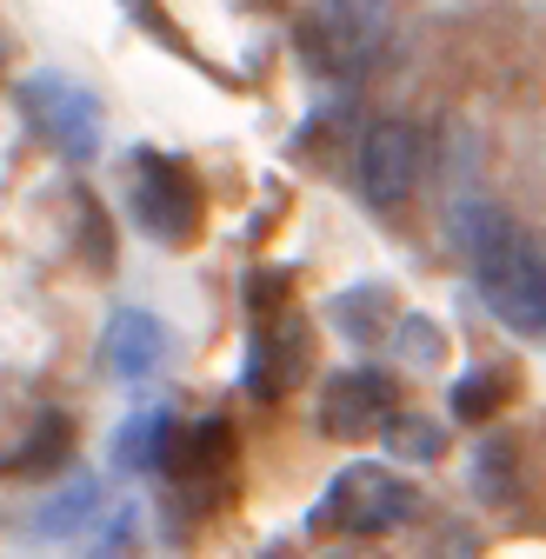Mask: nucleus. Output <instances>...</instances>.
Wrapping results in <instances>:
<instances>
[{"instance_id":"nucleus-1","label":"nucleus","mask_w":546,"mask_h":559,"mask_svg":"<svg viewBox=\"0 0 546 559\" xmlns=\"http://www.w3.org/2000/svg\"><path fill=\"white\" fill-rule=\"evenodd\" d=\"M447 234L460 240V253L473 266V287L494 307V320L513 333H546V247L507 206L466 193L447 206Z\"/></svg>"},{"instance_id":"nucleus-2","label":"nucleus","mask_w":546,"mask_h":559,"mask_svg":"<svg viewBox=\"0 0 546 559\" xmlns=\"http://www.w3.org/2000/svg\"><path fill=\"white\" fill-rule=\"evenodd\" d=\"M133 221H141L147 240L161 247H193L200 227H207V193H200L193 167L174 154H133Z\"/></svg>"},{"instance_id":"nucleus-3","label":"nucleus","mask_w":546,"mask_h":559,"mask_svg":"<svg viewBox=\"0 0 546 559\" xmlns=\"http://www.w3.org/2000/svg\"><path fill=\"white\" fill-rule=\"evenodd\" d=\"M387 14H393V0H320L307 14V27H300L307 67H320L333 81L367 74L380 40H387Z\"/></svg>"},{"instance_id":"nucleus-4","label":"nucleus","mask_w":546,"mask_h":559,"mask_svg":"<svg viewBox=\"0 0 546 559\" xmlns=\"http://www.w3.org/2000/svg\"><path fill=\"white\" fill-rule=\"evenodd\" d=\"M420 513V493H414V479H400L393 466H347L313 507V526L320 533H387L400 520H414Z\"/></svg>"},{"instance_id":"nucleus-5","label":"nucleus","mask_w":546,"mask_h":559,"mask_svg":"<svg viewBox=\"0 0 546 559\" xmlns=\"http://www.w3.org/2000/svg\"><path fill=\"white\" fill-rule=\"evenodd\" d=\"M21 107H27V120L47 133L54 154H67V160H94V154H100V107H94L87 87L54 81V74H34V81L21 87Z\"/></svg>"},{"instance_id":"nucleus-6","label":"nucleus","mask_w":546,"mask_h":559,"mask_svg":"<svg viewBox=\"0 0 546 559\" xmlns=\"http://www.w3.org/2000/svg\"><path fill=\"white\" fill-rule=\"evenodd\" d=\"M420 174H427V133L414 120H380V127H367V140H360V193L373 206L414 200Z\"/></svg>"},{"instance_id":"nucleus-7","label":"nucleus","mask_w":546,"mask_h":559,"mask_svg":"<svg viewBox=\"0 0 546 559\" xmlns=\"http://www.w3.org/2000/svg\"><path fill=\"white\" fill-rule=\"evenodd\" d=\"M307 360H313V333H307V320H300L294 307L273 313V320H260L253 340H247V393H253L260 406H273L281 393L300 386Z\"/></svg>"},{"instance_id":"nucleus-8","label":"nucleus","mask_w":546,"mask_h":559,"mask_svg":"<svg viewBox=\"0 0 546 559\" xmlns=\"http://www.w3.org/2000/svg\"><path fill=\"white\" fill-rule=\"evenodd\" d=\"M387 413H393V380L373 367H347L320 393V433L327 440H367L387 427Z\"/></svg>"},{"instance_id":"nucleus-9","label":"nucleus","mask_w":546,"mask_h":559,"mask_svg":"<svg viewBox=\"0 0 546 559\" xmlns=\"http://www.w3.org/2000/svg\"><path fill=\"white\" fill-rule=\"evenodd\" d=\"M100 360H107V373L114 380H147L161 360H167V333H161V320L154 313H141V307H120L114 320H107V333H100Z\"/></svg>"},{"instance_id":"nucleus-10","label":"nucleus","mask_w":546,"mask_h":559,"mask_svg":"<svg viewBox=\"0 0 546 559\" xmlns=\"http://www.w3.org/2000/svg\"><path fill=\"white\" fill-rule=\"evenodd\" d=\"M520 440L513 433H487L480 447H473V493H480L487 507H513L526 493V466H520Z\"/></svg>"},{"instance_id":"nucleus-11","label":"nucleus","mask_w":546,"mask_h":559,"mask_svg":"<svg viewBox=\"0 0 546 559\" xmlns=\"http://www.w3.org/2000/svg\"><path fill=\"white\" fill-rule=\"evenodd\" d=\"M67 453H74V427H67V413H40L34 433H27L8 460H0V473H27V479H40V473H60Z\"/></svg>"},{"instance_id":"nucleus-12","label":"nucleus","mask_w":546,"mask_h":559,"mask_svg":"<svg viewBox=\"0 0 546 559\" xmlns=\"http://www.w3.org/2000/svg\"><path fill=\"white\" fill-rule=\"evenodd\" d=\"M387 307H393V294L387 287H347L333 307H327V320H333V333L340 340H354V346H373V340H387Z\"/></svg>"},{"instance_id":"nucleus-13","label":"nucleus","mask_w":546,"mask_h":559,"mask_svg":"<svg viewBox=\"0 0 546 559\" xmlns=\"http://www.w3.org/2000/svg\"><path fill=\"white\" fill-rule=\"evenodd\" d=\"M100 520V479H87V473H74L60 486V493L40 507V539H60V533H87Z\"/></svg>"},{"instance_id":"nucleus-14","label":"nucleus","mask_w":546,"mask_h":559,"mask_svg":"<svg viewBox=\"0 0 546 559\" xmlns=\"http://www.w3.org/2000/svg\"><path fill=\"white\" fill-rule=\"evenodd\" d=\"M387 453L393 460H434L440 447H447V433H440V419L434 413H387Z\"/></svg>"},{"instance_id":"nucleus-15","label":"nucleus","mask_w":546,"mask_h":559,"mask_svg":"<svg viewBox=\"0 0 546 559\" xmlns=\"http://www.w3.org/2000/svg\"><path fill=\"white\" fill-rule=\"evenodd\" d=\"M154 447H161V406H141V413H127L120 433H114V466L141 473V466H154Z\"/></svg>"},{"instance_id":"nucleus-16","label":"nucleus","mask_w":546,"mask_h":559,"mask_svg":"<svg viewBox=\"0 0 546 559\" xmlns=\"http://www.w3.org/2000/svg\"><path fill=\"white\" fill-rule=\"evenodd\" d=\"M393 354H400L406 367L434 373V367L447 360V333H440V320H427V313H406V320L393 326Z\"/></svg>"},{"instance_id":"nucleus-17","label":"nucleus","mask_w":546,"mask_h":559,"mask_svg":"<svg viewBox=\"0 0 546 559\" xmlns=\"http://www.w3.org/2000/svg\"><path fill=\"white\" fill-rule=\"evenodd\" d=\"M507 393H513V373H494V367H487V373L453 380V400H447V406H453L460 419H494V413L507 406Z\"/></svg>"},{"instance_id":"nucleus-18","label":"nucleus","mask_w":546,"mask_h":559,"mask_svg":"<svg viewBox=\"0 0 546 559\" xmlns=\"http://www.w3.org/2000/svg\"><path fill=\"white\" fill-rule=\"evenodd\" d=\"M247 307H253L260 320H273V313H287V273H273V266L247 273Z\"/></svg>"},{"instance_id":"nucleus-19","label":"nucleus","mask_w":546,"mask_h":559,"mask_svg":"<svg viewBox=\"0 0 546 559\" xmlns=\"http://www.w3.org/2000/svg\"><path fill=\"white\" fill-rule=\"evenodd\" d=\"M94 526H100V539L87 546V559H114V552H127V546H133V507H120V513H100Z\"/></svg>"}]
</instances>
